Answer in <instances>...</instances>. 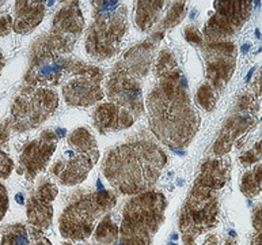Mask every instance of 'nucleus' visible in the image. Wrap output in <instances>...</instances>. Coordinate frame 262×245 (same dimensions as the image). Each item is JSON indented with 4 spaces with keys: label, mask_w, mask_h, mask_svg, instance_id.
Returning <instances> with one entry per match:
<instances>
[{
    "label": "nucleus",
    "mask_w": 262,
    "mask_h": 245,
    "mask_svg": "<svg viewBox=\"0 0 262 245\" xmlns=\"http://www.w3.org/2000/svg\"><path fill=\"white\" fill-rule=\"evenodd\" d=\"M185 12H186V4L184 2H178V3H174V6L171 7V10L168 11V14L166 15L163 21V28H172L184 19Z\"/></svg>",
    "instance_id": "393cba45"
},
{
    "label": "nucleus",
    "mask_w": 262,
    "mask_h": 245,
    "mask_svg": "<svg viewBox=\"0 0 262 245\" xmlns=\"http://www.w3.org/2000/svg\"><path fill=\"white\" fill-rule=\"evenodd\" d=\"M59 107V94L47 87H24L11 108L10 126L15 132L37 128Z\"/></svg>",
    "instance_id": "9d476101"
},
{
    "label": "nucleus",
    "mask_w": 262,
    "mask_h": 245,
    "mask_svg": "<svg viewBox=\"0 0 262 245\" xmlns=\"http://www.w3.org/2000/svg\"><path fill=\"white\" fill-rule=\"evenodd\" d=\"M208 83L217 93L224 89L235 71L236 48L231 41L211 43L205 51Z\"/></svg>",
    "instance_id": "2eb2a0df"
},
{
    "label": "nucleus",
    "mask_w": 262,
    "mask_h": 245,
    "mask_svg": "<svg viewBox=\"0 0 262 245\" xmlns=\"http://www.w3.org/2000/svg\"><path fill=\"white\" fill-rule=\"evenodd\" d=\"M0 245H52V242L45 237L43 230L32 225L14 223L4 229Z\"/></svg>",
    "instance_id": "aec40b11"
},
{
    "label": "nucleus",
    "mask_w": 262,
    "mask_h": 245,
    "mask_svg": "<svg viewBox=\"0 0 262 245\" xmlns=\"http://www.w3.org/2000/svg\"><path fill=\"white\" fill-rule=\"evenodd\" d=\"M259 157H261V142H258L253 149L246 151V154H243L242 157H241V161H242L245 165H251V164L258 162Z\"/></svg>",
    "instance_id": "bb28decb"
},
{
    "label": "nucleus",
    "mask_w": 262,
    "mask_h": 245,
    "mask_svg": "<svg viewBox=\"0 0 262 245\" xmlns=\"http://www.w3.org/2000/svg\"><path fill=\"white\" fill-rule=\"evenodd\" d=\"M166 164L167 155L157 143L139 139L110 150L102 170L114 190L135 196L152 191Z\"/></svg>",
    "instance_id": "f03ea898"
},
{
    "label": "nucleus",
    "mask_w": 262,
    "mask_h": 245,
    "mask_svg": "<svg viewBox=\"0 0 262 245\" xmlns=\"http://www.w3.org/2000/svg\"><path fill=\"white\" fill-rule=\"evenodd\" d=\"M84 29V18L78 2H70L60 8L52 21L51 32L38 37L33 44L30 60L67 56Z\"/></svg>",
    "instance_id": "1a4fd4ad"
},
{
    "label": "nucleus",
    "mask_w": 262,
    "mask_h": 245,
    "mask_svg": "<svg viewBox=\"0 0 262 245\" xmlns=\"http://www.w3.org/2000/svg\"><path fill=\"white\" fill-rule=\"evenodd\" d=\"M10 130H11L10 121H7V124H3V126L0 127V143L7 140L8 136H10Z\"/></svg>",
    "instance_id": "2f4dec72"
},
{
    "label": "nucleus",
    "mask_w": 262,
    "mask_h": 245,
    "mask_svg": "<svg viewBox=\"0 0 262 245\" xmlns=\"http://www.w3.org/2000/svg\"><path fill=\"white\" fill-rule=\"evenodd\" d=\"M249 245H261V233L254 232V234L250 237V244Z\"/></svg>",
    "instance_id": "72a5a7b5"
},
{
    "label": "nucleus",
    "mask_w": 262,
    "mask_h": 245,
    "mask_svg": "<svg viewBox=\"0 0 262 245\" xmlns=\"http://www.w3.org/2000/svg\"><path fill=\"white\" fill-rule=\"evenodd\" d=\"M2 4H3V3H2V2H0V6H2Z\"/></svg>",
    "instance_id": "4c0bfd02"
},
{
    "label": "nucleus",
    "mask_w": 262,
    "mask_h": 245,
    "mask_svg": "<svg viewBox=\"0 0 262 245\" xmlns=\"http://www.w3.org/2000/svg\"><path fill=\"white\" fill-rule=\"evenodd\" d=\"M185 245H197L196 241H192V242H186ZM200 245H217V238L215 237V236H208L205 240H204L203 242Z\"/></svg>",
    "instance_id": "473e14b6"
},
{
    "label": "nucleus",
    "mask_w": 262,
    "mask_h": 245,
    "mask_svg": "<svg viewBox=\"0 0 262 245\" xmlns=\"http://www.w3.org/2000/svg\"><path fill=\"white\" fill-rule=\"evenodd\" d=\"M14 169V162L4 151H0V180L7 178Z\"/></svg>",
    "instance_id": "a878e982"
},
{
    "label": "nucleus",
    "mask_w": 262,
    "mask_h": 245,
    "mask_svg": "<svg viewBox=\"0 0 262 245\" xmlns=\"http://www.w3.org/2000/svg\"><path fill=\"white\" fill-rule=\"evenodd\" d=\"M185 37H186V40H188L189 43H193V44L203 43V36H201V33H200L197 29L192 28V26H188V29L185 30Z\"/></svg>",
    "instance_id": "c756f323"
},
{
    "label": "nucleus",
    "mask_w": 262,
    "mask_h": 245,
    "mask_svg": "<svg viewBox=\"0 0 262 245\" xmlns=\"http://www.w3.org/2000/svg\"><path fill=\"white\" fill-rule=\"evenodd\" d=\"M157 82L149 90L145 105L154 135L171 149L190 145L200 127L188 83L176 56L168 49L159 53L155 64Z\"/></svg>",
    "instance_id": "f257e3e1"
},
{
    "label": "nucleus",
    "mask_w": 262,
    "mask_h": 245,
    "mask_svg": "<svg viewBox=\"0 0 262 245\" xmlns=\"http://www.w3.org/2000/svg\"><path fill=\"white\" fill-rule=\"evenodd\" d=\"M253 226H254L255 232L261 233V205L253 213Z\"/></svg>",
    "instance_id": "7c9ffc66"
},
{
    "label": "nucleus",
    "mask_w": 262,
    "mask_h": 245,
    "mask_svg": "<svg viewBox=\"0 0 262 245\" xmlns=\"http://www.w3.org/2000/svg\"><path fill=\"white\" fill-rule=\"evenodd\" d=\"M45 15L43 2H16L12 29L18 34H29L38 26Z\"/></svg>",
    "instance_id": "6ab92c4d"
},
{
    "label": "nucleus",
    "mask_w": 262,
    "mask_h": 245,
    "mask_svg": "<svg viewBox=\"0 0 262 245\" xmlns=\"http://www.w3.org/2000/svg\"><path fill=\"white\" fill-rule=\"evenodd\" d=\"M79 59L68 56H53L42 59L30 60V68L25 76V87H47L55 86L64 78L71 76L83 66Z\"/></svg>",
    "instance_id": "4468645a"
},
{
    "label": "nucleus",
    "mask_w": 262,
    "mask_h": 245,
    "mask_svg": "<svg viewBox=\"0 0 262 245\" xmlns=\"http://www.w3.org/2000/svg\"><path fill=\"white\" fill-rule=\"evenodd\" d=\"M117 202L112 191H98L83 195L64 209L60 217V233L67 240L83 241L93 234L97 222L105 217Z\"/></svg>",
    "instance_id": "6e6552de"
},
{
    "label": "nucleus",
    "mask_w": 262,
    "mask_h": 245,
    "mask_svg": "<svg viewBox=\"0 0 262 245\" xmlns=\"http://www.w3.org/2000/svg\"><path fill=\"white\" fill-rule=\"evenodd\" d=\"M257 99L251 94H245L238 99L235 112L224 122L219 132V138L213 145V153L217 157H223L236 145L238 139L249 132L250 128L258 121L259 107Z\"/></svg>",
    "instance_id": "9b49d317"
},
{
    "label": "nucleus",
    "mask_w": 262,
    "mask_h": 245,
    "mask_svg": "<svg viewBox=\"0 0 262 245\" xmlns=\"http://www.w3.org/2000/svg\"><path fill=\"white\" fill-rule=\"evenodd\" d=\"M251 12L250 2H215V14L204 29L208 43L228 41L242 29Z\"/></svg>",
    "instance_id": "f8f14e48"
},
{
    "label": "nucleus",
    "mask_w": 262,
    "mask_h": 245,
    "mask_svg": "<svg viewBox=\"0 0 262 245\" xmlns=\"http://www.w3.org/2000/svg\"><path fill=\"white\" fill-rule=\"evenodd\" d=\"M93 21L86 33L87 53L97 60L117 55L128 29V11L118 2H93Z\"/></svg>",
    "instance_id": "423d86ee"
},
{
    "label": "nucleus",
    "mask_w": 262,
    "mask_h": 245,
    "mask_svg": "<svg viewBox=\"0 0 262 245\" xmlns=\"http://www.w3.org/2000/svg\"><path fill=\"white\" fill-rule=\"evenodd\" d=\"M59 194L56 184L49 180L41 181L30 195L26 206L29 223L39 230L48 229L53 219V200Z\"/></svg>",
    "instance_id": "f3484780"
},
{
    "label": "nucleus",
    "mask_w": 262,
    "mask_h": 245,
    "mask_svg": "<svg viewBox=\"0 0 262 245\" xmlns=\"http://www.w3.org/2000/svg\"><path fill=\"white\" fill-rule=\"evenodd\" d=\"M261 164H258L253 169L246 172L242 177L241 191H242L243 195H246L247 198H254V196H258L261 194Z\"/></svg>",
    "instance_id": "5701e85b"
},
{
    "label": "nucleus",
    "mask_w": 262,
    "mask_h": 245,
    "mask_svg": "<svg viewBox=\"0 0 262 245\" xmlns=\"http://www.w3.org/2000/svg\"><path fill=\"white\" fill-rule=\"evenodd\" d=\"M196 103L207 112L213 111L217 103V91L209 83L204 82L196 93Z\"/></svg>",
    "instance_id": "b1692460"
},
{
    "label": "nucleus",
    "mask_w": 262,
    "mask_h": 245,
    "mask_svg": "<svg viewBox=\"0 0 262 245\" xmlns=\"http://www.w3.org/2000/svg\"><path fill=\"white\" fill-rule=\"evenodd\" d=\"M228 173L230 162L224 158L209 159L201 166L181 211L180 230L185 244L196 241L217 225L220 194L227 184Z\"/></svg>",
    "instance_id": "7ed1b4c3"
},
{
    "label": "nucleus",
    "mask_w": 262,
    "mask_h": 245,
    "mask_svg": "<svg viewBox=\"0 0 262 245\" xmlns=\"http://www.w3.org/2000/svg\"><path fill=\"white\" fill-rule=\"evenodd\" d=\"M167 200L162 192L148 191L135 195L122 211L118 245H152L163 225Z\"/></svg>",
    "instance_id": "39448f33"
},
{
    "label": "nucleus",
    "mask_w": 262,
    "mask_h": 245,
    "mask_svg": "<svg viewBox=\"0 0 262 245\" xmlns=\"http://www.w3.org/2000/svg\"><path fill=\"white\" fill-rule=\"evenodd\" d=\"M95 128L99 134H109L116 131L125 130L136 121V117L124 108L113 103L102 104L93 113Z\"/></svg>",
    "instance_id": "a211bd4d"
},
{
    "label": "nucleus",
    "mask_w": 262,
    "mask_h": 245,
    "mask_svg": "<svg viewBox=\"0 0 262 245\" xmlns=\"http://www.w3.org/2000/svg\"><path fill=\"white\" fill-rule=\"evenodd\" d=\"M164 2L152 0V2H139L136 8V25L140 30L145 32L154 26L157 22L162 10H163Z\"/></svg>",
    "instance_id": "412c9836"
},
{
    "label": "nucleus",
    "mask_w": 262,
    "mask_h": 245,
    "mask_svg": "<svg viewBox=\"0 0 262 245\" xmlns=\"http://www.w3.org/2000/svg\"><path fill=\"white\" fill-rule=\"evenodd\" d=\"M8 210V194L6 187L0 182V222L4 218Z\"/></svg>",
    "instance_id": "c85d7f7f"
},
{
    "label": "nucleus",
    "mask_w": 262,
    "mask_h": 245,
    "mask_svg": "<svg viewBox=\"0 0 262 245\" xmlns=\"http://www.w3.org/2000/svg\"><path fill=\"white\" fill-rule=\"evenodd\" d=\"M94 237L99 245H113L118 241V225L109 214H106L99 225L95 226Z\"/></svg>",
    "instance_id": "4be33fe9"
},
{
    "label": "nucleus",
    "mask_w": 262,
    "mask_h": 245,
    "mask_svg": "<svg viewBox=\"0 0 262 245\" xmlns=\"http://www.w3.org/2000/svg\"><path fill=\"white\" fill-rule=\"evenodd\" d=\"M158 41V34H155L151 40L130 48L116 63L106 82L109 103L126 109L136 119L144 112L143 79L151 68L154 48Z\"/></svg>",
    "instance_id": "20e7f679"
},
{
    "label": "nucleus",
    "mask_w": 262,
    "mask_h": 245,
    "mask_svg": "<svg viewBox=\"0 0 262 245\" xmlns=\"http://www.w3.org/2000/svg\"><path fill=\"white\" fill-rule=\"evenodd\" d=\"M4 63H6V60H4L3 53H2V52H0V72H2V70H3Z\"/></svg>",
    "instance_id": "c9c22d12"
},
{
    "label": "nucleus",
    "mask_w": 262,
    "mask_h": 245,
    "mask_svg": "<svg viewBox=\"0 0 262 245\" xmlns=\"http://www.w3.org/2000/svg\"><path fill=\"white\" fill-rule=\"evenodd\" d=\"M59 138L55 131L47 130L38 138L32 140L25 147L19 157L18 173L26 177V180H34L51 161L56 151Z\"/></svg>",
    "instance_id": "dca6fc26"
},
{
    "label": "nucleus",
    "mask_w": 262,
    "mask_h": 245,
    "mask_svg": "<svg viewBox=\"0 0 262 245\" xmlns=\"http://www.w3.org/2000/svg\"><path fill=\"white\" fill-rule=\"evenodd\" d=\"M102 82L103 71L101 68L84 63L63 85L66 103L72 107H90L99 103L105 97Z\"/></svg>",
    "instance_id": "ddd939ff"
},
{
    "label": "nucleus",
    "mask_w": 262,
    "mask_h": 245,
    "mask_svg": "<svg viewBox=\"0 0 262 245\" xmlns=\"http://www.w3.org/2000/svg\"><path fill=\"white\" fill-rule=\"evenodd\" d=\"M64 245H72V244H64Z\"/></svg>",
    "instance_id": "e433bc0d"
},
{
    "label": "nucleus",
    "mask_w": 262,
    "mask_h": 245,
    "mask_svg": "<svg viewBox=\"0 0 262 245\" xmlns=\"http://www.w3.org/2000/svg\"><path fill=\"white\" fill-rule=\"evenodd\" d=\"M224 245H236V240H235V236L234 233H231V237L228 238L227 241H226V244Z\"/></svg>",
    "instance_id": "f704fd0d"
},
{
    "label": "nucleus",
    "mask_w": 262,
    "mask_h": 245,
    "mask_svg": "<svg viewBox=\"0 0 262 245\" xmlns=\"http://www.w3.org/2000/svg\"><path fill=\"white\" fill-rule=\"evenodd\" d=\"M98 158V143L94 135L80 127L70 134L67 149L52 165L51 173L63 186H78L86 180Z\"/></svg>",
    "instance_id": "0eeeda50"
},
{
    "label": "nucleus",
    "mask_w": 262,
    "mask_h": 245,
    "mask_svg": "<svg viewBox=\"0 0 262 245\" xmlns=\"http://www.w3.org/2000/svg\"><path fill=\"white\" fill-rule=\"evenodd\" d=\"M12 30V16L8 14L0 16V37H6Z\"/></svg>",
    "instance_id": "cd10ccee"
}]
</instances>
